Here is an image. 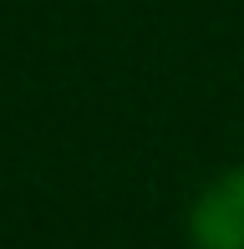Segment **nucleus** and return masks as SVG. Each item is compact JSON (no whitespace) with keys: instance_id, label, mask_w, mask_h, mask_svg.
I'll list each match as a JSON object with an SVG mask.
<instances>
[{"instance_id":"f257e3e1","label":"nucleus","mask_w":244,"mask_h":249,"mask_svg":"<svg viewBox=\"0 0 244 249\" xmlns=\"http://www.w3.org/2000/svg\"><path fill=\"white\" fill-rule=\"evenodd\" d=\"M188 234L198 249H244V168H229L198 194L188 213Z\"/></svg>"}]
</instances>
